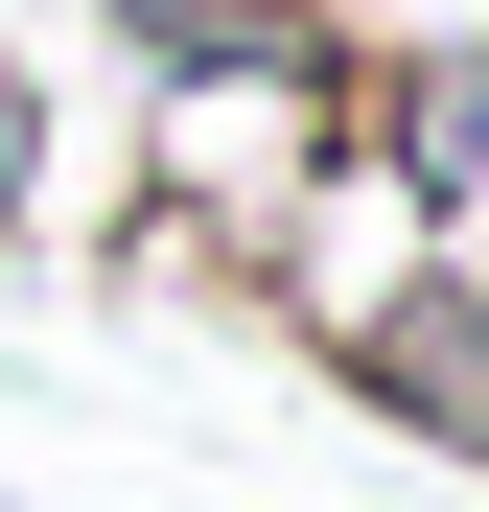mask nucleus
Wrapping results in <instances>:
<instances>
[{
  "label": "nucleus",
  "instance_id": "nucleus-1",
  "mask_svg": "<svg viewBox=\"0 0 489 512\" xmlns=\"http://www.w3.org/2000/svg\"><path fill=\"white\" fill-rule=\"evenodd\" d=\"M350 70H373L350 0H280L257 47L140 70V233H117V280H233V256L350 163Z\"/></svg>",
  "mask_w": 489,
  "mask_h": 512
},
{
  "label": "nucleus",
  "instance_id": "nucleus-2",
  "mask_svg": "<svg viewBox=\"0 0 489 512\" xmlns=\"http://www.w3.org/2000/svg\"><path fill=\"white\" fill-rule=\"evenodd\" d=\"M350 140H373V187L420 210L443 256H489V24L373 47V70H350Z\"/></svg>",
  "mask_w": 489,
  "mask_h": 512
},
{
  "label": "nucleus",
  "instance_id": "nucleus-3",
  "mask_svg": "<svg viewBox=\"0 0 489 512\" xmlns=\"http://www.w3.org/2000/svg\"><path fill=\"white\" fill-rule=\"evenodd\" d=\"M420 256H443V233L396 210V187H373V140H350V163H326V187H303V210L257 233V256H233V303H257L280 350H350V326H373L396 280H420Z\"/></svg>",
  "mask_w": 489,
  "mask_h": 512
},
{
  "label": "nucleus",
  "instance_id": "nucleus-4",
  "mask_svg": "<svg viewBox=\"0 0 489 512\" xmlns=\"http://www.w3.org/2000/svg\"><path fill=\"white\" fill-rule=\"evenodd\" d=\"M326 373H350V396H373L420 466H466V489H489V256H420V280H396V303H373Z\"/></svg>",
  "mask_w": 489,
  "mask_h": 512
},
{
  "label": "nucleus",
  "instance_id": "nucleus-5",
  "mask_svg": "<svg viewBox=\"0 0 489 512\" xmlns=\"http://www.w3.org/2000/svg\"><path fill=\"white\" fill-rule=\"evenodd\" d=\"M70 24H94V47H140V70H187V47H257L280 0H70Z\"/></svg>",
  "mask_w": 489,
  "mask_h": 512
},
{
  "label": "nucleus",
  "instance_id": "nucleus-6",
  "mask_svg": "<svg viewBox=\"0 0 489 512\" xmlns=\"http://www.w3.org/2000/svg\"><path fill=\"white\" fill-rule=\"evenodd\" d=\"M47 210V70H24V24H0V233Z\"/></svg>",
  "mask_w": 489,
  "mask_h": 512
}]
</instances>
